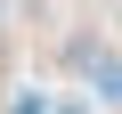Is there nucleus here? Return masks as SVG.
<instances>
[{"label": "nucleus", "instance_id": "f257e3e1", "mask_svg": "<svg viewBox=\"0 0 122 114\" xmlns=\"http://www.w3.org/2000/svg\"><path fill=\"white\" fill-rule=\"evenodd\" d=\"M57 114H81V106H57Z\"/></svg>", "mask_w": 122, "mask_h": 114}]
</instances>
